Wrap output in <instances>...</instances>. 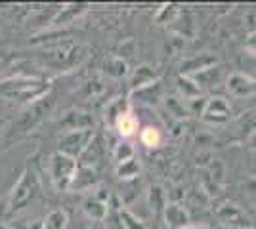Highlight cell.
Returning a JSON list of instances; mask_svg holds the SVG:
<instances>
[{
	"label": "cell",
	"instance_id": "obj_22",
	"mask_svg": "<svg viewBox=\"0 0 256 229\" xmlns=\"http://www.w3.org/2000/svg\"><path fill=\"white\" fill-rule=\"evenodd\" d=\"M128 111H132L130 109V101L124 98H117V99H113L109 105H107V111H106V120L113 126L115 122H117L118 117H122L124 113H128Z\"/></svg>",
	"mask_w": 256,
	"mask_h": 229
},
{
	"label": "cell",
	"instance_id": "obj_4",
	"mask_svg": "<svg viewBox=\"0 0 256 229\" xmlns=\"http://www.w3.org/2000/svg\"><path fill=\"white\" fill-rule=\"evenodd\" d=\"M86 57V50L78 44H64L48 54V65L56 71H71L80 65Z\"/></svg>",
	"mask_w": 256,
	"mask_h": 229
},
{
	"label": "cell",
	"instance_id": "obj_14",
	"mask_svg": "<svg viewBox=\"0 0 256 229\" xmlns=\"http://www.w3.org/2000/svg\"><path fill=\"white\" fill-rule=\"evenodd\" d=\"M130 98L138 99L142 105H150V107H153V105L162 98V82L157 80V82H153V84H150V86H144V88H140V90H134V92H130Z\"/></svg>",
	"mask_w": 256,
	"mask_h": 229
},
{
	"label": "cell",
	"instance_id": "obj_34",
	"mask_svg": "<svg viewBox=\"0 0 256 229\" xmlns=\"http://www.w3.org/2000/svg\"><path fill=\"white\" fill-rule=\"evenodd\" d=\"M0 145H2V143H0Z\"/></svg>",
	"mask_w": 256,
	"mask_h": 229
},
{
	"label": "cell",
	"instance_id": "obj_2",
	"mask_svg": "<svg viewBox=\"0 0 256 229\" xmlns=\"http://www.w3.org/2000/svg\"><path fill=\"white\" fill-rule=\"evenodd\" d=\"M40 193V182L38 176L31 166H27L22 172L20 180L16 182V186L12 187V193L8 197V212H20L27 207L31 201H34Z\"/></svg>",
	"mask_w": 256,
	"mask_h": 229
},
{
	"label": "cell",
	"instance_id": "obj_1",
	"mask_svg": "<svg viewBox=\"0 0 256 229\" xmlns=\"http://www.w3.org/2000/svg\"><path fill=\"white\" fill-rule=\"evenodd\" d=\"M48 90H50V84L44 78L16 76V78L0 80V96H4L10 101L25 103V105H32V103L46 98Z\"/></svg>",
	"mask_w": 256,
	"mask_h": 229
},
{
	"label": "cell",
	"instance_id": "obj_20",
	"mask_svg": "<svg viewBox=\"0 0 256 229\" xmlns=\"http://www.w3.org/2000/svg\"><path fill=\"white\" fill-rule=\"evenodd\" d=\"M148 203H150V208L157 214H162V210L168 205V199H166V191L160 186H151L148 189Z\"/></svg>",
	"mask_w": 256,
	"mask_h": 229
},
{
	"label": "cell",
	"instance_id": "obj_16",
	"mask_svg": "<svg viewBox=\"0 0 256 229\" xmlns=\"http://www.w3.org/2000/svg\"><path fill=\"white\" fill-rule=\"evenodd\" d=\"M138 126H140V120L132 111H128V113H124L122 117H118L117 122L113 124V128L118 132V136H120L122 140L132 138V136L138 132Z\"/></svg>",
	"mask_w": 256,
	"mask_h": 229
},
{
	"label": "cell",
	"instance_id": "obj_8",
	"mask_svg": "<svg viewBox=\"0 0 256 229\" xmlns=\"http://www.w3.org/2000/svg\"><path fill=\"white\" fill-rule=\"evenodd\" d=\"M109 199H111V195L107 193L106 189H96V191L84 201V205H82L84 214L90 220H98V222L104 220L107 214H109V207H111Z\"/></svg>",
	"mask_w": 256,
	"mask_h": 229
},
{
	"label": "cell",
	"instance_id": "obj_12",
	"mask_svg": "<svg viewBox=\"0 0 256 229\" xmlns=\"http://www.w3.org/2000/svg\"><path fill=\"white\" fill-rule=\"evenodd\" d=\"M86 4H64L60 6L56 15L52 17V25L54 27H62V25H69L73 23L76 17H80L86 11Z\"/></svg>",
	"mask_w": 256,
	"mask_h": 229
},
{
	"label": "cell",
	"instance_id": "obj_11",
	"mask_svg": "<svg viewBox=\"0 0 256 229\" xmlns=\"http://www.w3.org/2000/svg\"><path fill=\"white\" fill-rule=\"evenodd\" d=\"M62 126H65V132L69 130H90L94 128V119L84 111H67L62 119Z\"/></svg>",
	"mask_w": 256,
	"mask_h": 229
},
{
	"label": "cell",
	"instance_id": "obj_13",
	"mask_svg": "<svg viewBox=\"0 0 256 229\" xmlns=\"http://www.w3.org/2000/svg\"><path fill=\"white\" fill-rule=\"evenodd\" d=\"M216 218L220 220L222 224H224L226 228H234V229H245V226L241 224L243 220L246 222V218L243 216V212L239 210V208L235 207V205H230V203H226L224 207H220L216 210Z\"/></svg>",
	"mask_w": 256,
	"mask_h": 229
},
{
	"label": "cell",
	"instance_id": "obj_32",
	"mask_svg": "<svg viewBox=\"0 0 256 229\" xmlns=\"http://www.w3.org/2000/svg\"><path fill=\"white\" fill-rule=\"evenodd\" d=\"M2 128H4V120L0 119V130H2Z\"/></svg>",
	"mask_w": 256,
	"mask_h": 229
},
{
	"label": "cell",
	"instance_id": "obj_27",
	"mask_svg": "<svg viewBox=\"0 0 256 229\" xmlns=\"http://www.w3.org/2000/svg\"><path fill=\"white\" fill-rule=\"evenodd\" d=\"M160 140H162L160 130L155 128V126H151V124L146 126V128H142V132H140V142L144 143L146 147H159Z\"/></svg>",
	"mask_w": 256,
	"mask_h": 229
},
{
	"label": "cell",
	"instance_id": "obj_19",
	"mask_svg": "<svg viewBox=\"0 0 256 229\" xmlns=\"http://www.w3.org/2000/svg\"><path fill=\"white\" fill-rule=\"evenodd\" d=\"M102 69L111 78H122V76L128 75V61L122 59V57H118V55H113V57H109V59L104 61Z\"/></svg>",
	"mask_w": 256,
	"mask_h": 229
},
{
	"label": "cell",
	"instance_id": "obj_15",
	"mask_svg": "<svg viewBox=\"0 0 256 229\" xmlns=\"http://www.w3.org/2000/svg\"><path fill=\"white\" fill-rule=\"evenodd\" d=\"M98 186V172L96 168L92 166H84V164H78V170L75 174V180L71 184L69 191H80V189H94Z\"/></svg>",
	"mask_w": 256,
	"mask_h": 229
},
{
	"label": "cell",
	"instance_id": "obj_5",
	"mask_svg": "<svg viewBox=\"0 0 256 229\" xmlns=\"http://www.w3.org/2000/svg\"><path fill=\"white\" fill-rule=\"evenodd\" d=\"M94 138H96L94 128H90V130L64 132V134L60 136V140H58V145H60L58 151L64 153V155H69V157H73V159L78 161V159L84 155V151L88 149V145L92 143Z\"/></svg>",
	"mask_w": 256,
	"mask_h": 229
},
{
	"label": "cell",
	"instance_id": "obj_17",
	"mask_svg": "<svg viewBox=\"0 0 256 229\" xmlns=\"http://www.w3.org/2000/svg\"><path fill=\"white\" fill-rule=\"evenodd\" d=\"M214 65H216V57H212V55H208V54H201V59H199V57H193L190 61L182 63V75L193 76Z\"/></svg>",
	"mask_w": 256,
	"mask_h": 229
},
{
	"label": "cell",
	"instance_id": "obj_7",
	"mask_svg": "<svg viewBox=\"0 0 256 229\" xmlns=\"http://www.w3.org/2000/svg\"><path fill=\"white\" fill-rule=\"evenodd\" d=\"M226 92L235 99H248L256 96V78L246 73H232L226 80Z\"/></svg>",
	"mask_w": 256,
	"mask_h": 229
},
{
	"label": "cell",
	"instance_id": "obj_18",
	"mask_svg": "<svg viewBox=\"0 0 256 229\" xmlns=\"http://www.w3.org/2000/svg\"><path fill=\"white\" fill-rule=\"evenodd\" d=\"M42 228L40 229H67L69 224V214L64 208H54L46 214V218L40 222Z\"/></svg>",
	"mask_w": 256,
	"mask_h": 229
},
{
	"label": "cell",
	"instance_id": "obj_28",
	"mask_svg": "<svg viewBox=\"0 0 256 229\" xmlns=\"http://www.w3.org/2000/svg\"><path fill=\"white\" fill-rule=\"evenodd\" d=\"M245 48H246V52H248V54L256 55V31H252V33L246 36Z\"/></svg>",
	"mask_w": 256,
	"mask_h": 229
},
{
	"label": "cell",
	"instance_id": "obj_26",
	"mask_svg": "<svg viewBox=\"0 0 256 229\" xmlns=\"http://www.w3.org/2000/svg\"><path fill=\"white\" fill-rule=\"evenodd\" d=\"M237 130L245 136V140L256 130V109L245 111V113L237 119Z\"/></svg>",
	"mask_w": 256,
	"mask_h": 229
},
{
	"label": "cell",
	"instance_id": "obj_25",
	"mask_svg": "<svg viewBox=\"0 0 256 229\" xmlns=\"http://www.w3.org/2000/svg\"><path fill=\"white\" fill-rule=\"evenodd\" d=\"M134 157H136V149H134V145L128 142V140H120L113 147V161H115V164L126 163V161L134 159Z\"/></svg>",
	"mask_w": 256,
	"mask_h": 229
},
{
	"label": "cell",
	"instance_id": "obj_3",
	"mask_svg": "<svg viewBox=\"0 0 256 229\" xmlns=\"http://www.w3.org/2000/svg\"><path fill=\"white\" fill-rule=\"evenodd\" d=\"M78 170V161L64 155V153L56 151L50 157V164H48V172H50V180L60 191H69L71 184L75 180V174Z\"/></svg>",
	"mask_w": 256,
	"mask_h": 229
},
{
	"label": "cell",
	"instance_id": "obj_24",
	"mask_svg": "<svg viewBox=\"0 0 256 229\" xmlns=\"http://www.w3.org/2000/svg\"><path fill=\"white\" fill-rule=\"evenodd\" d=\"M117 224L120 229H148L146 222L138 218L136 214H132L126 208H120L117 212Z\"/></svg>",
	"mask_w": 256,
	"mask_h": 229
},
{
	"label": "cell",
	"instance_id": "obj_23",
	"mask_svg": "<svg viewBox=\"0 0 256 229\" xmlns=\"http://www.w3.org/2000/svg\"><path fill=\"white\" fill-rule=\"evenodd\" d=\"M142 172V164H140V159L138 157H134V159H130L126 163L122 164H117V176L118 180H122V182H132V180H136Z\"/></svg>",
	"mask_w": 256,
	"mask_h": 229
},
{
	"label": "cell",
	"instance_id": "obj_31",
	"mask_svg": "<svg viewBox=\"0 0 256 229\" xmlns=\"http://www.w3.org/2000/svg\"><path fill=\"white\" fill-rule=\"evenodd\" d=\"M0 229H14V228H10V226H6V224H0Z\"/></svg>",
	"mask_w": 256,
	"mask_h": 229
},
{
	"label": "cell",
	"instance_id": "obj_10",
	"mask_svg": "<svg viewBox=\"0 0 256 229\" xmlns=\"http://www.w3.org/2000/svg\"><path fill=\"white\" fill-rule=\"evenodd\" d=\"M160 80L159 78V71L157 67L150 65V63H140L132 73H130V90H140L144 86H150L153 82Z\"/></svg>",
	"mask_w": 256,
	"mask_h": 229
},
{
	"label": "cell",
	"instance_id": "obj_6",
	"mask_svg": "<svg viewBox=\"0 0 256 229\" xmlns=\"http://www.w3.org/2000/svg\"><path fill=\"white\" fill-rule=\"evenodd\" d=\"M201 119L206 124L222 126V124H228L234 119V111H232V105H230L228 99L222 98V96H214V98L206 99V105H204Z\"/></svg>",
	"mask_w": 256,
	"mask_h": 229
},
{
	"label": "cell",
	"instance_id": "obj_33",
	"mask_svg": "<svg viewBox=\"0 0 256 229\" xmlns=\"http://www.w3.org/2000/svg\"><path fill=\"white\" fill-rule=\"evenodd\" d=\"M148 229H159V228H148Z\"/></svg>",
	"mask_w": 256,
	"mask_h": 229
},
{
	"label": "cell",
	"instance_id": "obj_30",
	"mask_svg": "<svg viewBox=\"0 0 256 229\" xmlns=\"http://www.w3.org/2000/svg\"><path fill=\"white\" fill-rule=\"evenodd\" d=\"M6 207H8V201H0V218L4 216V212H8Z\"/></svg>",
	"mask_w": 256,
	"mask_h": 229
},
{
	"label": "cell",
	"instance_id": "obj_21",
	"mask_svg": "<svg viewBox=\"0 0 256 229\" xmlns=\"http://www.w3.org/2000/svg\"><path fill=\"white\" fill-rule=\"evenodd\" d=\"M176 86H178V92H180L184 99H195L199 98V94H201V86L193 80L192 76H186V75H178L176 78Z\"/></svg>",
	"mask_w": 256,
	"mask_h": 229
},
{
	"label": "cell",
	"instance_id": "obj_29",
	"mask_svg": "<svg viewBox=\"0 0 256 229\" xmlns=\"http://www.w3.org/2000/svg\"><path fill=\"white\" fill-rule=\"evenodd\" d=\"M246 143H248V147H250V149L256 153V130L252 132L248 138H246Z\"/></svg>",
	"mask_w": 256,
	"mask_h": 229
},
{
	"label": "cell",
	"instance_id": "obj_9",
	"mask_svg": "<svg viewBox=\"0 0 256 229\" xmlns=\"http://www.w3.org/2000/svg\"><path fill=\"white\" fill-rule=\"evenodd\" d=\"M162 222L168 229H184L190 226V212L182 203H168L166 208L162 210Z\"/></svg>",
	"mask_w": 256,
	"mask_h": 229
}]
</instances>
